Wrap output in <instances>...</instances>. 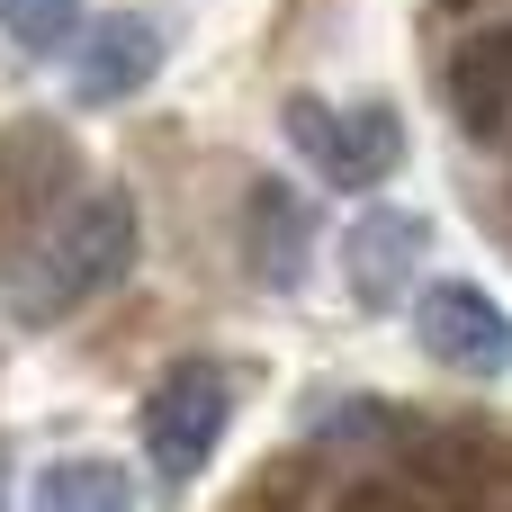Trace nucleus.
<instances>
[{"label":"nucleus","mask_w":512,"mask_h":512,"mask_svg":"<svg viewBox=\"0 0 512 512\" xmlns=\"http://www.w3.org/2000/svg\"><path fill=\"white\" fill-rule=\"evenodd\" d=\"M81 144L54 117H9L0 126V279L81 207Z\"/></svg>","instance_id":"obj_2"},{"label":"nucleus","mask_w":512,"mask_h":512,"mask_svg":"<svg viewBox=\"0 0 512 512\" xmlns=\"http://www.w3.org/2000/svg\"><path fill=\"white\" fill-rule=\"evenodd\" d=\"M333 512H423V495L405 486V468H378V477H342Z\"/></svg>","instance_id":"obj_13"},{"label":"nucleus","mask_w":512,"mask_h":512,"mask_svg":"<svg viewBox=\"0 0 512 512\" xmlns=\"http://www.w3.org/2000/svg\"><path fill=\"white\" fill-rule=\"evenodd\" d=\"M0 27H9V45H27V54H54V45H72V27H81V0H0Z\"/></svg>","instance_id":"obj_12"},{"label":"nucleus","mask_w":512,"mask_h":512,"mask_svg":"<svg viewBox=\"0 0 512 512\" xmlns=\"http://www.w3.org/2000/svg\"><path fill=\"white\" fill-rule=\"evenodd\" d=\"M441 9H477V0H441Z\"/></svg>","instance_id":"obj_15"},{"label":"nucleus","mask_w":512,"mask_h":512,"mask_svg":"<svg viewBox=\"0 0 512 512\" xmlns=\"http://www.w3.org/2000/svg\"><path fill=\"white\" fill-rule=\"evenodd\" d=\"M135 243H144V216H135V189H90L0 288H9V315L18 324H63L81 315L90 297H108L126 270H135Z\"/></svg>","instance_id":"obj_1"},{"label":"nucleus","mask_w":512,"mask_h":512,"mask_svg":"<svg viewBox=\"0 0 512 512\" xmlns=\"http://www.w3.org/2000/svg\"><path fill=\"white\" fill-rule=\"evenodd\" d=\"M441 90H450V117H459L477 144H495V135H504V126H512V18H504V27L459 36V54H450Z\"/></svg>","instance_id":"obj_10"},{"label":"nucleus","mask_w":512,"mask_h":512,"mask_svg":"<svg viewBox=\"0 0 512 512\" xmlns=\"http://www.w3.org/2000/svg\"><path fill=\"white\" fill-rule=\"evenodd\" d=\"M162 18L153 9H117V18H99L90 36H81V54H72V99L81 108H117V99H135L153 72H162Z\"/></svg>","instance_id":"obj_8"},{"label":"nucleus","mask_w":512,"mask_h":512,"mask_svg":"<svg viewBox=\"0 0 512 512\" xmlns=\"http://www.w3.org/2000/svg\"><path fill=\"white\" fill-rule=\"evenodd\" d=\"M405 486L423 495V512H486L495 495V441L468 432V423H432V432H405Z\"/></svg>","instance_id":"obj_7"},{"label":"nucleus","mask_w":512,"mask_h":512,"mask_svg":"<svg viewBox=\"0 0 512 512\" xmlns=\"http://www.w3.org/2000/svg\"><path fill=\"white\" fill-rule=\"evenodd\" d=\"M306 252H315V216L288 180H252L243 189V261L261 288H297L306 279Z\"/></svg>","instance_id":"obj_9"},{"label":"nucleus","mask_w":512,"mask_h":512,"mask_svg":"<svg viewBox=\"0 0 512 512\" xmlns=\"http://www.w3.org/2000/svg\"><path fill=\"white\" fill-rule=\"evenodd\" d=\"M414 333L450 378H504L512 369V315L504 297H486L477 279H441L414 297Z\"/></svg>","instance_id":"obj_5"},{"label":"nucleus","mask_w":512,"mask_h":512,"mask_svg":"<svg viewBox=\"0 0 512 512\" xmlns=\"http://www.w3.org/2000/svg\"><path fill=\"white\" fill-rule=\"evenodd\" d=\"M423 252H432V225H423L414 207H369V216L342 234V279H351V297H360L369 315H387V306H405Z\"/></svg>","instance_id":"obj_6"},{"label":"nucleus","mask_w":512,"mask_h":512,"mask_svg":"<svg viewBox=\"0 0 512 512\" xmlns=\"http://www.w3.org/2000/svg\"><path fill=\"white\" fill-rule=\"evenodd\" d=\"M225 423H234V378H225L216 360L162 369V387L144 396V459H153V486H162V495H189V486L207 477Z\"/></svg>","instance_id":"obj_3"},{"label":"nucleus","mask_w":512,"mask_h":512,"mask_svg":"<svg viewBox=\"0 0 512 512\" xmlns=\"http://www.w3.org/2000/svg\"><path fill=\"white\" fill-rule=\"evenodd\" d=\"M0 512H9V441H0Z\"/></svg>","instance_id":"obj_14"},{"label":"nucleus","mask_w":512,"mask_h":512,"mask_svg":"<svg viewBox=\"0 0 512 512\" xmlns=\"http://www.w3.org/2000/svg\"><path fill=\"white\" fill-rule=\"evenodd\" d=\"M288 144L333 180V189H378L405 162V117L387 99L360 108H324V99H288Z\"/></svg>","instance_id":"obj_4"},{"label":"nucleus","mask_w":512,"mask_h":512,"mask_svg":"<svg viewBox=\"0 0 512 512\" xmlns=\"http://www.w3.org/2000/svg\"><path fill=\"white\" fill-rule=\"evenodd\" d=\"M36 512H135V486L117 459H54L36 477Z\"/></svg>","instance_id":"obj_11"}]
</instances>
